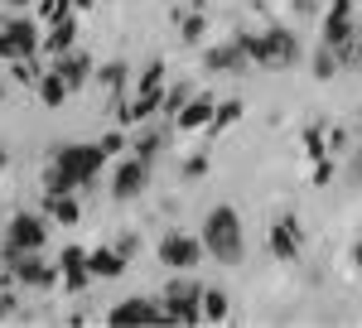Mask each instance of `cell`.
Instances as JSON below:
<instances>
[{"label":"cell","instance_id":"d590c367","mask_svg":"<svg viewBox=\"0 0 362 328\" xmlns=\"http://www.w3.org/2000/svg\"><path fill=\"white\" fill-rule=\"evenodd\" d=\"M329 179H334V164H329V160H314V184H319V189H324V184H329Z\"/></svg>","mask_w":362,"mask_h":328},{"label":"cell","instance_id":"7c38bea8","mask_svg":"<svg viewBox=\"0 0 362 328\" xmlns=\"http://www.w3.org/2000/svg\"><path fill=\"white\" fill-rule=\"evenodd\" d=\"M145 179H150V164L145 160H121L116 164V179H112V198L116 203H131V198H140L145 193Z\"/></svg>","mask_w":362,"mask_h":328},{"label":"cell","instance_id":"f546056e","mask_svg":"<svg viewBox=\"0 0 362 328\" xmlns=\"http://www.w3.org/2000/svg\"><path fill=\"white\" fill-rule=\"evenodd\" d=\"M305 150H309V160H324V131H319V126L305 131Z\"/></svg>","mask_w":362,"mask_h":328},{"label":"cell","instance_id":"e575fe53","mask_svg":"<svg viewBox=\"0 0 362 328\" xmlns=\"http://www.w3.org/2000/svg\"><path fill=\"white\" fill-rule=\"evenodd\" d=\"M184 39H189V44L203 39V15H189V20H184Z\"/></svg>","mask_w":362,"mask_h":328},{"label":"cell","instance_id":"5b68a950","mask_svg":"<svg viewBox=\"0 0 362 328\" xmlns=\"http://www.w3.org/2000/svg\"><path fill=\"white\" fill-rule=\"evenodd\" d=\"M160 304H165L169 324H198L203 319V285L198 280H169Z\"/></svg>","mask_w":362,"mask_h":328},{"label":"cell","instance_id":"8d00e7d4","mask_svg":"<svg viewBox=\"0 0 362 328\" xmlns=\"http://www.w3.org/2000/svg\"><path fill=\"white\" fill-rule=\"evenodd\" d=\"M116 251H121V256L131 261V256H136V237H116Z\"/></svg>","mask_w":362,"mask_h":328},{"label":"cell","instance_id":"4fadbf2b","mask_svg":"<svg viewBox=\"0 0 362 328\" xmlns=\"http://www.w3.org/2000/svg\"><path fill=\"white\" fill-rule=\"evenodd\" d=\"M300 242H305V232H300V218H280V222H271V256H276V261H300Z\"/></svg>","mask_w":362,"mask_h":328},{"label":"cell","instance_id":"d4e9b609","mask_svg":"<svg viewBox=\"0 0 362 328\" xmlns=\"http://www.w3.org/2000/svg\"><path fill=\"white\" fill-rule=\"evenodd\" d=\"M203 319H208V324H223L227 319V290L203 285Z\"/></svg>","mask_w":362,"mask_h":328},{"label":"cell","instance_id":"4316f807","mask_svg":"<svg viewBox=\"0 0 362 328\" xmlns=\"http://www.w3.org/2000/svg\"><path fill=\"white\" fill-rule=\"evenodd\" d=\"M165 131H145V136L136 140V160H145V164H155L160 160V150H165Z\"/></svg>","mask_w":362,"mask_h":328},{"label":"cell","instance_id":"4dcf8cb0","mask_svg":"<svg viewBox=\"0 0 362 328\" xmlns=\"http://www.w3.org/2000/svg\"><path fill=\"white\" fill-rule=\"evenodd\" d=\"M348 184H353V189H362V145L348 155Z\"/></svg>","mask_w":362,"mask_h":328},{"label":"cell","instance_id":"603a6c76","mask_svg":"<svg viewBox=\"0 0 362 328\" xmlns=\"http://www.w3.org/2000/svg\"><path fill=\"white\" fill-rule=\"evenodd\" d=\"M126 78H131V68H126L121 58H116V63H102V68H97V82H102V87H107L112 97H121V92H126Z\"/></svg>","mask_w":362,"mask_h":328},{"label":"cell","instance_id":"d6986e66","mask_svg":"<svg viewBox=\"0 0 362 328\" xmlns=\"http://www.w3.org/2000/svg\"><path fill=\"white\" fill-rule=\"evenodd\" d=\"M34 87H39V102H44V107H49V111H58V107H63V102H68V97H73V92H68V82L58 78V68H44Z\"/></svg>","mask_w":362,"mask_h":328},{"label":"cell","instance_id":"484cf974","mask_svg":"<svg viewBox=\"0 0 362 328\" xmlns=\"http://www.w3.org/2000/svg\"><path fill=\"white\" fill-rule=\"evenodd\" d=\"M145 92H165V58H150L145 63V73L136 82V97H145Z\"/></svg>","mask_w":362,"mask_h":328},{"label":"cell","instance_id":"83f0119b","mask_svg":"<svg viewBox=\"0 0 362 328\" xmlns=\"http://www.w3.org/2000/svg\"><path fill=\"white\" fill-rule=\"evenodd\" d=\"M189 97H194V87H189V82H174V87H165V107H160V111L179 116V111L189 107Z\"/></svg>","mask_w":362,"mask_h":328},{"label":"cell","instance_id":"f35d334b","mask_svg":"<svg viewBox=\"0 0 362 328\" xmlns=\"http://www.w3.org/2000/svg\"><path fill=\"white\" fill-rule=\"evenodd\" d=\"M73 5H78V10H87V5H92V0H73Z\"/></svg>","mask_w":362,"mask_h":328},{"label":"cell","instance_id":"d6a6232c","mask_svg":"<svg viewBox=\"0 0 362 328\" xmlns=\"http://www.w3.org/2000/svg\"><path fill=\"white\" fill-rule=\"evenodd\" d=\"M97 145H102V155L112 160V155H121V145H126V140H121V131H107V136L97 140Z\"/></svg>","mask_w":362,"mask_h":328},{"label":"cell","instance_id":"ac0fdd59","mask_svg":"<svg viewBox=\"0 0 362 328\" xmlns=\"http://www.w3.org/2000/svg\"><path fill=\"white\" fill-rule=\"evenodd\" d=\"M73 39H78V20H73V15L54 20V25H49V34H44V49H49V58L73 54Z\"/></svg>","mask_w":362,"mask_h":328},{"label":"cell","instance_id":"836d02e7","mask_svg":"<svg viewBox=\"0 0 362 328\" xmlns=\"http://www.w3.org/2000/svg\"><path fill=\"white\" fill-rule=\"evenodd\" d=\"M203 174H208V155H194L184 164V179H203Z\"/></svg>","mask_w":362,"mask_h":328},{"label":"cell","instance_id":"ab89813d","mask_svg":"<svg viewBox=\"0 0 362 328\" xmlns=\"http://www.w3.org/2000/svg\"><path fill=\"white\" fill-rule=\"evenodd\" d=\"M0 107H5V82H0Z\"/></svg>","mask_w":362,"mask_h":328},{"label":"cell","instance_id":"3957f363","mask_svg":"<svg viewBox=\"0 0 362 328\" xmlns=\"http://www.w3.org/2000/svg\"><path fill=\"white\" fill-rule=\"evenodd\" d=\"M5 271L15 275V285H29V290H54L63 285V275H58V261H39V251H15V246L5 242Z\"/></svg>","mask_w":362,"mask_h":328},{"label":"cell","instance_id":"8992f818","mask_svg":"<svg viewBox=\"0 0 362 328\" xmlns=\"http://www.w3.org/2000/svg\"><path fill=\"white\" fill-rule=\"evenodd\" d=\"M39 44H44V34H39V25L34 20H10V25L0 29V58L5 63H20V58H34L39 54Z\"/></svg>","mask_w":362,"mask_h":328},{"label":"cell","instance_id":"52a82bcc","mask_svg":"<svg viewBox=\"0 0 362 328\" xmlns=\"http://www.w3.org/2000/svg\"><path fill=\"white\" fill-rule=\"evenodd\" d=\"M107 324H112V328H131V324H169V314H165V304H160V300H145V295H131V300L112 304Z\"/></svg>","mask_w":362,"mask_h":328},{"label":"cell","instance_id":"74e56055","mask_svg":"<svg viewBox=\"0 0 362 328\" xmlns=\"http://www.w3.org/2000/svg\"><path fill=\"white\" fill-rule=\"evenodd\" d=\"M353 266H358V271H362V242L353 246Z\"/></svg>","mask_w":362,"mask_h":328},{"label":"cell","instance_id":"6da1fadb","mask_svg":"<svg viewBox=\"0 0 362 328\" xmlns=\"http://www.w3.org/2000/svg\"><path fill=\"white\" fill-rule=\"evenodd\" d=\"M203 251H208L218 266H242V256H247V237H242V218H237L232 203L208 208V218H203Z\"/></svg>","mask_w":362,"mask_h":328},{"label":"cell","instance_id":"30bf717a","mask_svg":"<svg viewBox=\"0 0 362 328\" xmlns=\"http://www.w3.org/2000/svg\"><path fill=\"white\" fill-rule=\"evenodd\" d=\"M160 261L174 266V271H194L203 261V237H184V232H169L160 242Z\"/></svg>","mask_w":362,"mask_h":328},{"label":"cell","instance_id":"5bb4252c","mask_svg":"<svg viewBox=\"0 0 362 328\" xmlns=\"http://www.w3.org/2000/svg\"><path fill=\"white\" fill-rule=\"evenodd\" d=\"M358 29V20H353V0H329V15H324V44H334V49H343V39Z\"/></svg>","mask_w":362,"mask_h":328},{"label":"cell","instance_id":"7402d4cb","mask_svg":"<svg viewBox=\"0 0 362 328\" xmlns=\"http://www.w3.org/2000/svg\"><path fill=\"white\" fill-rule=\"evenodd\" d=\"M44 208H49V218L54 222H78V203H73V193H44Z\"/></svg>","mask_w":362,"mask_h":328},{"label":"cell","instance_id":"ffe728a7","mask_svg":"<svg viewBox=\"0 0 362 328\" xmlns=\"http://www.w3.org/2000/svg\"><path fill=\"white\" fill-rule=\"evenodd\" d=\"M309 73H314L319 82H329V78L343 73V58H338L334 44H324V39H319V49H314V68H309Z\"/></svg>","mask_w":362,"mask_h":328},{"label":"cell","instance_id":"7a4b0ae2","mask_svg":"<svg viewBox=\"0 0 362 328\" xmlns=\"http://www.w3.org/2000/svg\"><path fill=\"white\" fill-rule=\"evenodd\" d=\"M237 39H242V49H247L251 68H261V73H285V68H295V63H300V39H295L290 29L237 34Z\"/></svg>","mask_w":362,"mask_h":328},{"label":"cell","instance_id":"1f68e13d","mask_svg":"<svg viewBox=\"0 0 362 328\" xmlns=\"http://www.w3.org/2000/svg\"><path fill=\"white\" fill-rule=\"evenodd\" d=\"M15 78L20 82H39V63H34V58H20V63H15Z\"/></svg>","mask_w":362,"mask_h":328},{"label":"cell","instance_id":"8fae6325","mask_svg":"<svg viewBox=\"0 0 362 328\" xmlns=\"http://www.w3.org/2000/svg\"><path fill=\"white\" fill-rule=\"evenodd\" d=\"M58 275H63V290L68 295H83L87 285H92V266H87L83 246H63L58 251Z\"/></svg>","mask_w":362,"mask_h":328},{"label":"cell","instance_id":"277c9868","mask_svg":"<svg viewBox=\"0 0 362 328\" xmlns=\"http://www.w3.org/2000/svg\"><path fill=\"white\" fill-rule=\"evenodd\" d=\"M102 160H107V155H102V145H73V140H63L49 164H58V169H63L78 189H83V184H92V179H97Z\"/></svg>","mask_w":362,"mask_h":328},{"label":"cell","instance_id":"e0dca14e","mask_svg":"<svg viewBox=\"0 0 362 328\" xmlns=\"http://www.w3.org/2000/svg\"><path fill=\"white\" fill-rule=\"evenodd\" d=\"M87 266H92V280H121L126 275V256L116 246H97V251H87Z\"/></svg>","mask_w":362,"mask_h":328},{"label":"cell","instance_id":"f1b7e54d","mask_svg":"<svg viewBox=\"0 0 362 328\" xmlns=\"http://www.w3.org/2000/svg\"><path fill=\"white\" fill-rule=\"evenodd\" d=\"M73 189H78V184H73L58 164H49V169H44V193H73Z\"/></svg>","mask_w":362,"mask_h":328},{"label":"cell","instance_id":"9c48e42d","mask_svg":"<svg viewBox=\"0 0 362 328\" xmlns=\"http://www.w3.org/2000/svg\"><path fill=\"white\" fill-rule=\"evenodd\" d=\"M203 68H208V73H227V78H242L251 68V58H247V49H242V39H227V44L203 49Z\"/></svg>","mask_w":362,"mask_h":328},{"label":"cell","instance_id":"cb8c5ba5","mask_svg":"<svg viewBox=\"0 0 362 328\" xmlns=\"http://www.w3.org/2000/svg\"><path fill=\"white\" fill-rule=\"evenodd\" d=\"M338 58H343V73H362V20H358V29L343 39Z\"/></svg>","mask_w":362,"mask_h":328},{"label":"cell","instance_id":"44dd1931","mask_svg":"<svg viewBox=\"0 0 362 328\" xmlns=\"http://www.w3.org/2000/svg\"><path fill=\"white\" fill-rule=\"evenodd\" d=\"M242 111H247V102H237V97H227V102H218V111H213V121H208V136H223L227 126H237V121H242Z\"/></svg>","mask_w":362,"mask_h":328},{"label":"cell","instance_id":"2e32d148","mask_svg":"<svg viewBox=\"0 0 362 328\" xmlns=\"http://www.w3.org/2000/svg\"><path fill=\"white\" fill-rule=\"evenodd\" d=\"M54 68H58V78L68 82V92H83L87 82H92V58L87 54H63V58H54Z\"/></svg>","mask_w":362,"mask_h":328},{"label":"cell","instance_id":"9a60e30c","mask_svg":"<svg viewBox=\"0 0 362 328\" xmlns=\"http://www.w3.org/2000/svg\"><path fill=\"white\" fill-rule=\"evenodd\" d=\"M213 111H218L213 92H194V97H189V107H184L179 116H174V131H208Z\"/></svg>","mask_w":362,"mask_h":328},{"label":"cell","instance_id":"60d3db41","mask_svg":"<svg viewBox=\"0 0 362 328\" xmlns=\"http://www.w3.org/2000/svg\"><path fill=\"white\" fill-rule=\"evenodd\" d=\"M358 131H362V116H358Z\"/></svg>","mask_w":362,"mask_h":328},{"label":"cell","instance_id":"ba28073f","mask_svg":"<svg viewBox=\"0 0 362 328\" xmlns=\"http://www.w3.org/2000/svg\"><path fill=\"white\" fill-rule=\"evenodd\" d=\"M5 242L15 246V251H39V246L49 242V222L39 218V213H15L10 227H5Z\"/></svg>","mask_w":362,"mask_h":328}]
</instances>
